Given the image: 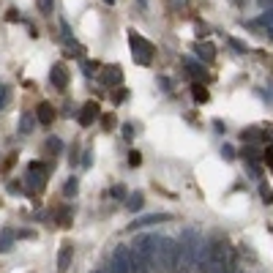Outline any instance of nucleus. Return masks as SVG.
<instances>
[{"label": "nucleus", "instance_id": "obj_1", "mask_svg": "<svg viewBox=\"0 0 273 273\" xmlns=\"http://www.w3.org/2000/svg\"><path fill=\"white\" fill-rule=\"evenodd\" d=\"M194 98L197 101H208V90L202 85H194Z\"/></svg>", "mask_w": 273, "mask_h": 273}, {"label": "nucleus", "instance_id": "obj_3", "mask_svg": "<svg viewBox=\"0 0 273 273\" xmlns=\"http://www.w3.org/2000/svg\"><path fill=\"white\" fill-rule=\"evenodd\" d=\"M265 164H268V167H271V170H273V148L268 150V153H265Z\"/></svg>", "mask_w": 273, "mask_h": 273}, {"label": "nucleus", "instance_id": "obj_2", "mask_svg": "<svg viewBox=\"0 0 273 273\" xmlns=\"http://www.w3.org/2000/svg\"><path fill=\"white\" fill-rule=\"evenodd\" d=\"M68 257H71V249H63V252H60V271H66V265H68Z\"/></svg>", "mask_w": 273, "mask_h": 273}]
</instances>
